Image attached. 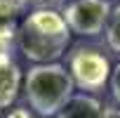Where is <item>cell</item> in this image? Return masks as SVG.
<instances>
[{"instance_id":"cell-5","label":"cell","mask_w":120,"mask_h":118,"mask_svg":"<svg viewBox=\"0 0 120 118\" xmlns=\"http://www.w3.org/2000/svg\"><path fill=\"white\" fill-rule=\"evenodd\" d=\"M21 87V69L10 54H0V109H7Z\"/></svg>"},{"instance_id":"cell-7","label":"cell","mask_w":120,"mask_h":118,"mask_svg":"<svg viewBox=\"0 0 120 118\" xmlns=\"http://www.w3.org/2000/svg\"><path fill=\"white\" fill-rule=\"evenodd\" d=\"M106 43L113 52L120 54V5L111 10V17L106 24Z\"/></svg>"},{"instance_id":"cell-8","label":"cell","mask_w":120,"mask_h":118,"mask_svg":"<svg viewBox=\"0 0 120 118\" xmlns=\"http://www.w3.org/2000/svg\"><path fill=\"white\" fill-rule=\"evenodd\" d=\"M28 5V0H0V19H12L21 14Z\"/></svg>"},{"instance_id":"cell-11","label":"cell","mask_w":120,"mask_h":118,"mask_svg":"<svg viewBox=\"0 0 120 118\" xmlns=\"http://www.w3.org/2000/svg\"><path fill=\"white\" fill-rule=\"evenodd\" d=\"M7 118H33V116L28 113V109H12L7 113Z\"/></svg>"},{"instance_id":"cell-3","label":"cell","mask_w":120,"mask_h":118,"mask_svg":"<svg viewBox=\"0 0 120 118\" xmlns=\"http://www.w3.org/2000/svg\"><path fill=\"white\" fill-rule=\"evenodd\" d=\"M68 73H71V80L75 87L97 92L108 83L111 64L101 52H97L92 47H78L68 57Z\"/></svg>"},{"instance_id":"cell-4","label":"cell","mask_w":120,"mask_h":118,"mask_svg":"<svg viewBox=\"0 0 120 118\" xmlns=\"http://www.w3.org/2000/svg\"><path fill=\"white\" fill-rule=\"evenodd\" d=\"M108 0H71L64 7L61 17L66 26L78 35H99L111 17Z\"/></svg>"},{"instance_id":"cell-9","label":"cell","mask_w":120,"mask_h":118,"mask_svg":"<svg viewBox=\"0 0 120 118\" xmlns=\"http://www.w3.org/2000/svg\"><path fill=\"white\" fill-rule=\"evenodd\" d=\"M111 92H113V99H115V104H118V109H120V64L115 66V69H111Z\"/></svg>"},{"instance_id":"cell-6","label":"cell","mask_w":120,"mask_h":118,"mask_svg":"<svg viewBox=\"0 0 120 118\" xmlns=\"http://www.w3.org/2000/svg\"><path fill=\"white\" fill-rule=\"evenodd\" d=\"M56 118H106V111L99 99L90 94H73L56 113Z\"/></svg>"},{"instance_id":"cell-2","label":"cell","mask_w":120,"mask_h":118,"mask_svg":"<svg viewBox=\"0 0 120 118\" xmlns=\"http://www.w3.org/2000/svg\"><path fill=\"white\" fill-rule=\"evenodd\" d=\"M73 80L66 66L61 64H35L26 73L24 92L28 106L40 116H56L64 104L73 97Z\"/></svg>"},{"instance_id":"cell-10","label":"cell","mask_w":120,"mask_h":118,"mask_svg":"<svg viewBox=\"0 0 120 118\" xmlns=\"http://www.w3.org/2000/svg\"><path fill=\"white\" fill-rule=\"evenodd\" d=\"M14 38V31L12 26H0V54H7V47Z\"/></svg>"},{"instance_id":"cell-1","label":"cell","mask_w":120,"mask_h":118,"mask_svg":"<svg viewBox=\"0 0 120 118\" xmlns=\"http://www.w3.org/2000/svg\"><path fill=\"white\" fill-rule=\"evenodd\" d=\"M19 50L35 64H54L71 43V28L54 10L31 12L17 33Z\"/></svg>"}]
</instances>
